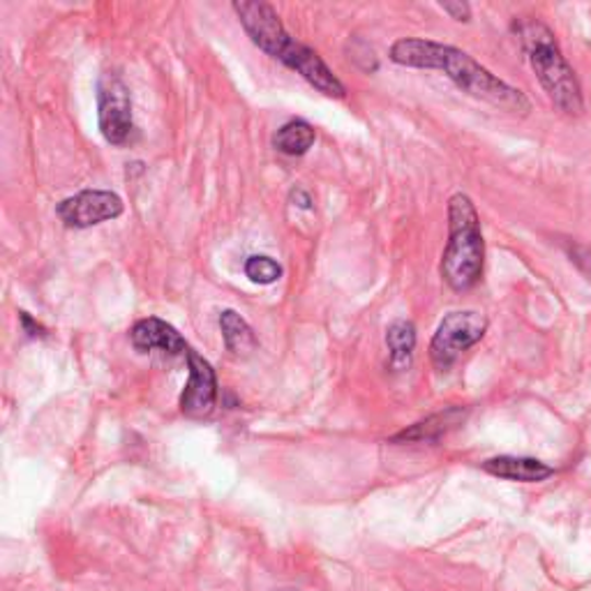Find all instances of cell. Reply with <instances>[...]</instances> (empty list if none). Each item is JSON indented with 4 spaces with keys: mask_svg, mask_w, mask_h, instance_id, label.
<instances>
[{
    "mask_svg": "<svg viewBox=\"0 0 591 591\" xmlns=\"http://www.w3.org/2000/svg\"><path fill=\"white\" fill-rule=\"evenodd\" d=\"M417 326H413L409 319H398L393 322L386 330V347L390 351L388 365L402 372L411 365L413 359V349H417Z\"/></svg>",
    "mask_w": 591,
    "mask_h": 591,
    "instance_id": "cell-13",
    "label": "cell"
},
{
    "mask_svg": "<svg viewBox=\"0 0 591 591\" xmlns=\"http://www.w3.org/2000/svg\"><path fill=\"white\" fill-rule=\"evenodd\" d=\"M439 8L450 14V19H456V22H469L471 19V8L467 3H439Z\"/></svg>",
    "mask_w": 591,
    "mask_h": 591,
    "instance_id": "cell-17",
    "label": "cell"
},
{
    "mask_svg": "<svg viewBox=\"0 0 591 591\" xmlns=\"http://www.w3.org/2000/svg\"><path fill=\"white\" fill-rule=\"evenodd\" d=\"M483 471L490 477L514 483H541L555 477V467H550L536 458H518V456H499L483 462Z\"/></svg>",
    "mask_w": 591,
    "mask_h": 591,
    "instance_id": "cell-11",
    "label": "cell"
},
{
    "mask_svg": "<svg viewBox=\"0 0 591 591\" xmlns=\"http://www.w3.org/2000/svg\"><path fill=\"white\" fill-rule=\"evenodd\" d=\"M520 47L527 53L531 70L536 72L543 91L553 105L566 116H580L584 111L582 88L574 68L562 53L555 33L539 19H520L514 26Z\"/></svg>",
    "mask_w": 591,
    "mask_h": 591,
    "instance_id": "cell-2",
    "label": "cell"
},
{
    "mask_svg": "<svg viewBox=\"0 0 591 591\" xmlns=\"http://www.w3.org/2000/svg\"><path fill=\"white\" fill-rule=\"evenodd\" d=\"M19 319H22V324H24V328H26V333L31 335V338H37V335H39V338H45V335H47V330L43 326L31 319L28 312H19Z\"/></svg>",
    "mask_w": 591,
    "mask_h": 591,
    "instance_id": "cell-18",
    "label": "cell"
},
{
    "mask_svg": "<svg viewBox=\"0 0 591 591\" xmlns=\"http://www.w3.org/2000/svg\"><path fill=\"white\" fill-rule=\"evenodd\" d=\"M275 61H280L289 70L299 72L310 86H314L319 93H324L328 97H335V100H342V97L347 95L345 84L322 61V56L314 49H310L307 45L299 43V39L289 37L287 45L280 49V53H278V58H275Z\"/></svg>",
    "mask_w": 591,
    "mask_h": 591,
    "instance_id": "cell-8",
    "label": "cell"
},
{
    "mask_svg": "<svg viewBox=\"0 0 591 591\" xmlns=\"http://www.w3.org/2000/svg\"><path fill=\"white\" fill-rule=\"evenodd\" d=\"M188 365H190V379L181 396V411L190 419H206L218 402V379H215L213 365L196 353L188 349Z\"/></svg>",
    "mask_w": 591,
    "mask_h": 591,
    "instance_id": "cell-9",
    "label": "cell"
},
{
    "mask_svg": "<svg viewBox=\"0 0 591 591\" xmlns=\"http://www.w3.org/2000/svg\"><path fill=\"white\" fill-rule=\"evenodd\" d=\"M123 210L125 204L121 196L109 190H84L56 208L58 218L74 229H88L107 220H116L121 218Z\"/></svg>",
    "mask_w": 591,
    "mask_h": 591,
    "instance_id": "cell-6",
    "label": "cell"
},
{
    "mask_svg": "<svg viewBox=\"0 0 591 591\" xmlns=\"http://www.w3.org/2000/svg\"><path fill=\"white\" fill-rule=\"evenodd\" d=\"M467 419V409L448 407L446 411L432 413L425 421L413 423L398 432L396 437H390V444H419V442H437L446 432L456 430Z\"/></svg>",
    "mask_w": 591,
    "mask_h": 591,
    "instance_id": "cell-12",
    "label": "cell"
},
{
    "mask_svg": "<svg viewBox=\"0 0 591 591\" xmlns=\"http://www.w3.org/2000/svg\"><path fill=\"white\" fill-rule=\"evenodd\" d=\"M485 264L481 215L467 194L448 200V243L442 257V278L453 291L477 287Z\"/></svg>",
    "mask_w": 591,
    "mask_h": 591,
    "instance_id": "cell-3",
    "label": "cell"
},
{
    "mask_svg": "<svg viewBox=\"0 0 591 591\" xmlns=\"http://www.w3.org/2000/svg\"><path fill=\"white\" fill-rule=\"evenodd\" d=\"M314 140H317V132H314V128L307 121L296 118V121L285 123L278 132H275L273 146L289 157H299L312 148Z\"/></svg>",
    "mask_w": 591,
    "mask_h": 591,
    "instance_id": "cell-15",
    "label": "cell"
},
{
    "mask_svg": "<svg viewBox=\"0 0 591 591\" xmlns=\"http://www.w3.org/2000/svg\"><path fill=\"white\" fill-rule=\"evenodd\" d=\"M388 58L396 65L413 68V70H437L444 72L453 84L462 93L477 97V100L490 102L510 113H529L531 102L527 95L502 82L499 76L483 68L477 58H471L467 51L435 43V39L421 37H402L390 47Z\"/></svg>",
    "mask_w": 591,
    "mask_h": 591,
    "instance_id": "cell-1",
    "label": "cell"
},
{
    "mask_svg": "<svg viewBox=\"0 0 591 591\" xmlns=\"http://www.w3.org/2000/svg\"><path fill=\"white\" fill-rule=\"evenodd\" d=\"M291 196H299V204H296V206H301V208H305V210L312 208V196H310L307 192H303V190H293Z\"/></svg>",
    "mask_w": 591,
    "mask_h": 591,
    "instance_id": "cell-20",
    "label": "cell"
},
{
    "mask_svg": "<svg viewBox=\"0 0 591 591\" xmlns=\"http://www.w3.org/2000/svg\"><path fill=\"white\" fill-rule=\"evenodd\" d=\"M245 275L254 285H273L282 278V266L264 254H254L245 262Z\"/></svg>",
    "mask_w": 591,
    "mask_h": 591,
    "instance_id": "cell-16",
    "label": "cell"
},
{
    "mask_svg": "<svg viewBox=\"0 0 591 591\" xmlns=\"http://www.w3.org/2000/svg\"><path fill=\"white\" fill-rule=\"evenodd\" d=\"M570 257H574V262L580 266V270L591 280V252H587V250H580L576 254L570 252Z\"/></svg>",
    "mask_w": 591,
    "mask_h": 591,
    "instance_id": "cell-19",
    "label": "cell"
},
{
    "mask_svg": "<svg viewBox=\"0 0 591 591\" xmlns=\"http://www.w3.org/2000/svg\"><path fill=\"white\" fill-rule=\"evenodd\" d=\"M487 330V319L481 312H450L437 326L430 342V361L439 372L450 370L467 349L479 345Z\"/></svg>",
    "mask_w": 591,
    "mask_h": 591,
    "instance_id": "cell-4",
    "label": "cell"
},
{
    "mask_svg": "<svg viewBox=\"0 0 591 591\" xmlns=\"http://www.w3.org/2000/svg\"><path fill=\"white\" fill-rule=\"evenodd\" d=\"M231 10L239 16V22L250 35L252 43L273 58L280 53V49L291 37L285 31V24L280 22L278 12L273 10V5L262 3V0H243V3L236 0V3H231Z\"/></svg>",
    "mask_w": 591,
    "mask_h": 591,
    "instance_id": "cell-7",
    "label": "cell"
},
{
    "mask_svg": "<svg viewBox=\"0 0 591 591\" xmlns=\"http://www.w3.org/2000/svg\"><path fill=\"white\" fill-rule=\"evenodd\" d=\"M130 340H132L134 349L142 351V353H148L153 349L171 353V357L188 353V342L183 340V335L176 330L171 324L157 319V317L136 322L130 330Z\"/></svg>",
    "mask_w": 591,
    "mask_h": 591,
    "instance_id": "cell-10",
    "label": "cell"
},
{
    "mask_svg": "<svg viewBox=\"0 0 591 591\" xmlns=\"http://www.w3.org/2000/svg\"><path fill=\"white\" fill-rule=\"evenodd\" d=\"M280 591H299V589H280Z\"/></svg>",
    "mask_w": 591,
    "mask_h": 591,
    "instance_id": "cell-21",
    "label": "cell"
},
{
    "mask_svg": "<svg viewBox=\"0 0 591 591\" xmlns=\"http://www.w3.org/2000/svg\"><path fill=\"white\" fill-rule=\"evenodd\" d=\"M97 123L111 146L128 144L134 130L130 88L118 74L107 72L97 84Z\"/></svg>",
    "mask_w": 591,
    "mask_h": 591,
    "instance_id": "cell-5",
    "label": "cell"
},
{
    "mask_svg": "<svg viewBox=\"0 0 591 591\" xmlns=\"http://www.w3.org/2000/svg\"><path fill=\"white\" fill-rule=\"evenodd\" d=\"M220 330H222L227 351H231L233 357L245 359L254 349H257V338H254L252 326L236 310H225L220 314Z\"/></svg>",
    "mask_w": 591,
    "mask_h": 591,
    "instance_id": "cell-14",
    "label": "cell"
}]
</instances>
